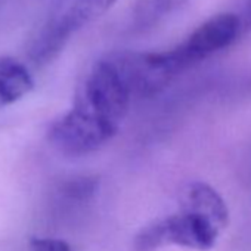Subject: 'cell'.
Wrapping results in <instances>:
<instances>
[{
	"instance_id": "cell-1",
	"label": "cell",
	"mask_w": 251,
	"mask_h": 251,
	"mask_svg": "<svg viewBox=\"0 0 251 251\" xmlns=\"http://www.w3.org/2000/svg\"><path fill=\"white\" fill-rule=\"evenodd\" d=\"M132 92L111 56L98 61L80 84L73 106L49 130L50 144L80 157L108 144L129 111Z\"/></svg>"
},
{
	"instance_id": "cell-2",
	"label": "cell",
	"mask_w": 251,
	"mask_h": 251,
	"mask_svg": "<svg viewBox=\"0 0 251 251\" xmlns=\"http://www.w3.org/2000/svg\"><path fill=\"white\" fill-rule=\"evenodd\" d=\"M115 2L117 0H52L28 46L30 61L36 67L52 62L80 30L100 18Z\"/></svg>"
},
{
	"instance_id": "cell-3",
	"label": "cell",
	"mask_w": 251,
	"mask_h": 251,
	"mask_svg": "<svg viewBox=\"0 0 251 251\" xmlns=\"http://www.w3.org/2000/svg\"><path fill=\"white\" fill-rule=\"evenodd\" d=\"M33 87L28 67L12 56H0V109L23 99Z\"/></svg>"
},
{
	"instance_id": "cell-4",
	"label": "cell",
	"mask_w": 251,
	"mask_h": 251,
	"mask_svg": "<svg viewBox=\"0 0 251 251\" xmlns=\"http://www.w3.org/2000/svg\"><path fill=\"white\" fill-rule=\"evenodd\" d=\"M189 0H136L130 17V28L133 31H145L170 17Z\"/></svg>"
},
{
	"instance_id": "cell-5",
	"label": "cell",
	"mask_w": 251,
	"mask_h": 251,
	"mask_svg": "<svg viewBox=\"0 0 251 251\" xmlns=\"http://www.w3.org/2000/svg\"><path fill=\"white\" fill-rule=\"evenodd\" d=\"M30 251H74L70 244L58 238H33Z\"/></svg>"
},
{
	"instance_id": "cell-6",
	"label": "cell",
	"mask_w": 251,
	"mask_h": 251,
	"mask_svg": "<svg viewBox=\"0 0 251 251\" xmlns=\"http://www.w3.org/2000/svg\"><path fill=\"white\" fill-rule=\"evenodd\" d=\"M235 15L238 17L244 36L251 31V0H233V9Z\"/></svg>"
}]
</instances>
